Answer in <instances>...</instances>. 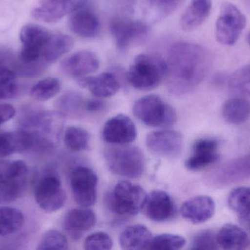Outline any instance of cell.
Masks as SVG:
<instances>
[{
  "instance_id": "1",
  "label": "cell",
  "mask_w": 250,
  "mask_h": 250,
  "mask_svg": "<svg viewBox=\"0 0 250 250\" xmlns=\"http://www.w3.org/2000/svg\"><path fill=\"white\" fill-rule=\"evenodd\" d=\"M166 65L167 89L183 95L193 91L204 80L212 65V56L199 44L179 42L170 47Z\"/></svg>"
},
{
  "instance_id": "2",
  "label": "cell",
  "mask_w": 250,
  "mask_h": 250,
  "mask_svg": "<svg viewBox=\"0 0 250 250\" xmlns=\"http://www.w3.org/2000/svg\"><path fill=\"white\" fill-rule=\"evenodd\" d=\"M166 60L157 54L144 53L134 59L126 73V79L135 89L149 91L158 88L166 80Z\"/></svg>"
},
{
  "instance_id": "3",
  "label": "cell",
  "mask_w": 250,
  "mask_h": 250,
  "mask_svg": "<svg viewBox=\"0 0 250 250\" xmlns=\"http://www.w3.org/2000/svg\"><path fill=\"white\" fill-rule=\"evenodd\" d=\"M105 151L108 169L114 174L127 179L141 177L145 170L144 153L138 147L115 145Z\"/></svg>"
},
{
  "instance_id": "4",
  "label": "cell",
  "mask_w": 250,
  "mask_h": 250,
  "mask_svg": "<svg viewBox=\"0 0 250 250\" xmlns=\"http://www.w3.org/2000/svg\"><path fill=\"white\" fill-rule=\"evenodd\" d=\"M132 113L141 123L151 127H170L177 120L173 107L161 97L153 94L141 97L135 101Z\"/></svg>"
},
{
  "instance_id": "5",
  "label": "cell",
  "mask_w": 250,
  "mask_h": 250,
  "mask_svg": "<svg viewBox=\"0 0 250 250\" xmlns=\"http://www.w3.org/2000/svg\"><path fill=\"white\" fill-rule=\"evenodd\" d=\"M139 185L123 181L119 182L107 197V204L111 211L120 217H134L144 208L146 198Z\"/></svg>"
},
{
  "instance_id": "6",
  "label": "cell",
  "mask_w": 250,
  "mask_h": 250,
  "mask_svg": "<svg viewBox=\"0 0 250 250\" xmlns=\"http://www.w3.org/2000/svg\"><path fill=\"white\" fill-rule=\"evenodd\" d=\"M246 16L235 4L225 1L216 22L215 36L220 44L233 45L246 27Z\"/></svg>"
},
{
  "instance_id": "7",
  "label": "cell",
  "mask_w": 250,
  "mask_h": 250,
  "mask_svg": "<svg viewBox=\"0 0 250 250\" xmlns=\"http://www.w3.org/2000/svg\"><path fill=\"white\" fill-rule=\"evenodd\" d=\"M35 198L45 212H56L64 206L67 196L57 173L47 171L41 176L35 186Z\"/></svg>"
},
{
  "instance_id": "8",
  "label": "cell",
  "mask_w": 250,
  "mask_h": 250,
  "mask_svg": "<svg viewBox=\"0 0 250 250\" xmlns=\"http://www.w3.org/2000/svg\"><path fill=\"white\" fill-rule=\"evenodd\" d=\"M250 179V153L233 159L208 173L206 182L210 186L222 188Z\"/></svg>"
},
{
  "instance_id": "9",
  "label": "cell",
  "mask_w": 250,
  "mask_h": 250,
  "mask_svg": "<svg viewBox=\"0 0 250 250\" xmlns=\"http://www.w3.org/2000/svg\"><path fill=\"white\" fill-rule=\"evenodd\" d=\"M51 34L41 25L28 23L20 31L21 48L17 60L23 63H32L42 58V50Z\"/></svg>"
},
{
  "instance_id": "10",
  "label": "cell",
  "mask_w": 250,
  "mask_h": 250,
  "mask_svg": "<svg viewBox=\"0 0 250 250\" xmlns=\"http://www.w3.org/2000/svg\"><path fill=\"white\" fill-rule=\"evenodd\" d=\"M98 179L96 173L87 167H78L70 175V187L75 201L82 207L95 205Z\"/></svg>"
},
{
  "instance_id": "11",
  "label": "cell",
  "mask_w": 250,
  "mask_h": 250,
  "mask_svg": "<svg viewBox=\"0 0 250 250\" xmlns=\"http://www.w3.org/2000/svg\"><path fill=\"white\" fill-rule=\"evenodd\" d=\"M148 30L146 22L123 16H115L110 22V31L120 51H125L134 43L146 37Z\"/></svg>"
},
{
  "instance_id": "12",
  "label": "cell",
  "mask_w": 250,
  "mask_h": 250,
  "mask_svg": "<svg viewBox=\"0 0 250 250\" xmlns=\"http://www.w3.org/2000/svg\"><path fill=\"white\" fill-rule=\"evenodd\" d=\"M88 0H40L32 10L34 19L44 23H57L67 15L86 5Z\"/></svg>"
},
{
  "instance_id": "13",
  "label": "cell",
  "mask_w": 250,
  "mask_h": 250,
  "mask_svg": "<svg viewBox=\"0 0 250 250\" xmlns=\"http://www.w3.org/2000/svg\"><path fill=\"white\" fill-rule=\"evenodd\" d=\"M146 144L156 155L165 158H176L182 153L183 136L175 131H157L147 135Z\"/></svg>"
},
{
  "instance_id": "14",
  "label": "cell",
  "mask_w": 250,
  "mask_h": 250,
  "mask_svg": "<svg viewBox=\"0 0 250 250\" xmlns=\"http://www.w3.org/2000/svg\"><path fill=\"white\" fill-rule=\"evenodd\" d=\"M137 130L132 120L120 114L107 120L103 129V137L108 143L126 145L136 139Z\"/></svg>"
},
{
  "instance_id": "15",
  "label": "cell",
  "mask_w": 250,
  "mask_h": 250,
  "mask_svg": "<svg viewBox=\"0 0 250 250\" xmlns=\"http://www.w3.org/2000/svg\"><path fill=\"white\" fill-rule=\"evenodd\" d=\"M60 66L64 74L78 79L96 72L100 68V61L92 51L81 50L64 59Z\"/></svg>"
},
{
  "instance_id": "16",
  "label": "cell",
  "mask_w": 250,
  "mask_h": 250,
  "mask_svg": "<svg viewBox=\"0 0 250 250\" xmlns=\"http://www.w3.org/2000/svg\"><path fill=\"white\" fill-rule=\"evenodd\" d=\"M217 139H198L193 145L190 157L185 161V167L190 171H200L217 162L220 159Z\"/></svg>"
},
{
  "instance_id": "17",
  "label": "cell",
  "mask_w": 250,
  "mask_h": 250,
  "mask_svg": "<svg viewBox=\"0 0 250 250\" xmlns=\"http://www.w3.org/2000/svg\"><path fill=\"white\" fill-rule=\"evenodd\" d=\"M143 210L149 220L163 223L175 215L176 205L167 192L155 190L146 195Z\"/></svg>"
},
{
  "instance_id": "18",
  "label": "cell",
  "mask_w": 250,
  "mask_h": 250,
  "mask_svg": "<svg viewBox=\"0 0 250 250\" xmlns=\"http://www.w3.org/2000/svg\"><path fill=\"white\" fill-rule=\"evenodd\" d=\"M67 26L71 32L83 38H93L101 32V22L93 10L86 5L70 14Z\"/></svg>"
},
{
  "instance_id": "19",
  "label": "cell",
  "mask_w": 250,
  "mask_h": 250,
  "mask_svg": "<svg viewBox=\"0 0 250 250\" xmlns=\"http://www.w3.org/2000/svg\"><path fill=\"white\" fill-rule=\"evenodd\" d=\"M96 223L95 213L88 207H82L67 211L63 220V226L72 239L78 240L83 233L90 230Z\"/></svg>"
},
{
  "instance_id": "20",
  "label": "cell",
  "mask_w": 250,
  "mask_h": 250,
  "mask_svg": "<svg viewBox=\"0 0 250 250\" xmlns=\"http://www.w3.org/2000/svg\"><path fill=\"white\" fill-rule=\"evenodd\" d=\"M185 220L193 224H202L211 219L215 212V204L211 197L199 195L185 201L180 210Z\"/></svg>"
},
{
  "instance_id": "21",
  "label": "cell",
  "mask_w": 250,
  "mask_h": 250,
  "mask_svg": "<svg viewBox=\"0 0 250 250\" xmlns=\"http://www.w3.org/2000/svg\"><path fill=\"white\" fill-rule=\"evenodd\" d=\"M82 88H87L91 93L98 98H109L118 92L120 82L115 74L105 72L97 76H87L78 79Z\"/></svg>"
},
{
  "instance_id": "22",
  "label": "cell",
  "mask_w": 250,
  "mask_h": 250,
  "mask_svg": "<svg viewBox=\"0 0 250 250\" xmlns=\"http://www.w3.org/2000/svg\"><path fill=\"white\" fill-rule=\"evenodd\" d=\"M35 144V137L28 131L0 132V158L29 151Z\"/></svg>"
},
{
  "instance_id": "23",
  "label": "cell",
  "mask_w": 250,
  "mask_h": 250,
  "mask_svg": "<svg viewBox=\"0 0 250 250\" xmlns=\"http://www.w3.org/2000/svg\"><path fill=\"white\" fill-rule=\"evenodd\" d=\"M213 0H191L182 14L180 26L185 32H192L204 23L211 13Z\"/></svg>"
},
{
  "instance_id": "24",
  "label": "cell",
  "mask_w": 250,
  "mask_h": 250,
  "mask_svg": "<svg viewBox=\"0 0 250 250\" xmlns=\"http://www.w3.org/2000/svg\"><path fill=\"white\" fill-rule=\"evenodd\" d=\"M152 239L151 231L145 226L132 225L120 235V245L124 250H149Z\"/></svg>"
},
{
  "instance_id": "25",
  "label": "cell",
  "mask_w": 250,
  "mask_h": 250,
  "mask_svg": "<svg viewBox=\"0 0 250 250\" xmlns=\"http://www.w3.org/2000/svg\"><path fill=\"white\" fill-rule=\"evenodd\" d=\"M219 246L224 250H245L249 246L248 233L241 227L233 224H226L217 234Z\"/></svg>"
},
{
  "instance_id": "26",
  "label": "cell",
  "mask_w": 250,
  "mask_h": 250,
  "mask_svg": "<svg viewBox=\"0 0 250 250\" xmlns=\"http://www.w3.org/2000/svg\"><path fill=\"white\" fill-rule=\"evenodd\" d=\"M73 45L74 40L69 35L64 34L51 35L42 50V58L48 65L52 64L68 53Z\"/></svg>"
},
{
  "instance_id": "27",
  "label": "cell",
  "mask_w": 250,
  "mask_h": 250,
  "mask_svg": "<svg viewBox=\"0 0 250 250\" xmlns=\"http://www.w3.org/2000/svg\"><path fill=\"white\" fill-rule=\"evenodd\" d=\"M228 204L238 214L242 226L250 230V187L233 189L229 194Z\"/></svg>"
},
{
  "instance_id": "28",
  "label": "cell",
  "mask_w": 250,
  "mask_h": 250,
  "mask_svg": "<svg viewBox=\"0 0 250 250\" xmlns=\"http://www.w3.org/2000/svg\"><path fill=\"white\" fill-rule=\"evenodd\" d=\"M222 115L227 123L240 125L248 121L250 117V103L243 98L227 100L222 107Z\"/></svg>"
},
{
  "instance_id": "29",
  "label": "cell",
  "mask_w": 250,
  "mask_h": 250,
  "mask_svg": "<svg viewBox=\"0 0 250 250\" xmlns=\"http://www.w3.org/2000/svg\"><path fill=\"white\" fill-rule=\"evenodd\" d=\"M28 167L22 160H0V185L16 183L26 186Z\"/></svg>"
},
{
  "instance_id": "30",
  "label": "cell",
  "mask_w": 250,
  "mask_h": 250,
  "mask_svg": "<svg viewBox=\"0 0 250 250\" xmlns=\"http://www.w3.org/2000/svg\"><path fill=\"white\" fill-rule=\"evenodd\" d=\"M24 224V216L20 210L13 207L0 208V236L17 233Z\"/></svg>"
},
{
  "instance_id": "31",
  "label": "cell",
  "mask_w": 250,
  "mask_h": 250,
  "mask_svg": "<svg viewBox=\"0 0 250 250\" xmlns=\"http://www.w3.org/2000/svg\"><path fill=\"white\" fill-rule=\"evenodd\" d=\"M86 100L76 92H67L57 100L56 107L64 115L79 116L85 110Z\"/></svg>"
},
{
  "instance_id": "32",
  "label": "cell",
  "mask_w": 250,
  "mask_h": 250,
  "mask_svg": "<svg viewBox=\"0 0 250 250\" xmlns=\"http://www.w3.org/2000/svg\"><path fill=\"white\" fill-rule=\"evenodd\" d=\"M89 132L78 126H70L64 134V143L69 150L75 152L88 149L89 145Z\"/></svg>"
},
{
  "instance_id": "33",
  "label": "cell",
  "mask_w": 250,
  "mask_h": 250,
  "mask_svg": "<svg viewBox=\"0 0 250 250\" xmlns=\"http://www.w3.org/2000/svg\"><path fill=\"white\" fill-rule=\"evenodd\" d=\"M61 90V84L57 78L48 77L37 82L31 90V95L38 101H46L55 97Z\"/></svg>"
},
{
  "instance_id": "34",
  "label": "cell",
  "mask_w": 250,
  "mask_h": 250,
  "mask_svg": "<svg viewBox=\"0 0 250 250\" xmlns=\"http://www.w3.org/2000/svg\"><path fill=\"white\" fill-rule=\"evenodd\" d=\"M147 8L153 19L160 20L174 13L185 0H146Z\"/></svg>"
},
{
  "instance_id": "35",
  "label": "cell",
  "mask_w": 250,
  "mask_h": 250,
  "mask_svg": "<svg viewBox=\"0 0 250 250\" xmlns=\"http://www.w3.org/2000/svg\"><path fill=\"white\" fill-rule=\"evenodd\" d=\"M14 70L7 66L0 67V100L13 98L18 92V82Z\"/></svg>"
},
{
  "instance_id": "36",
  "label": "cell",
  "mask_w": 250,
  "mask_h": 250,
  "mask_svg": "<svg viewBox=\"0 0 250 250\" xmlns=\"http://www.w3.org/2000/svg\"><path fill=\"white\" fill-rule=\"evenodd\" d=\"M229 86L233 92L250 95V65L232 73L229 79Z\"/></svg>"
},
{
  "instance_id": "37",
  "label": "cell",
  "mask_w": 250,
  "mask_h": 250,
  "mask_svg": "<svg viewBox=\"0 0 250 250\" xmlns=\"http://www.w3.org/2000/svg\"><path fill=\"white\" fill-rule=\"evenodd\" d=\"M186 245L185 238L179 235L165 234L158 235L153 237L150 245L149 250H175L182 249Z\"/></svg>"
},
{
  "instance_id": "38",
  "label": "cell",
  "mask_w": 250,
  "mask_h": 250,
  "mask_svg": "<svg viewBox=\"0 0 250 250\" xmlns=\"http://www.w3.org/2000/svg\"><path fill=\"white\" fill-rule=\"evenodd\" d=\"M37 249L39 250L68 249L67 238L61 232L57 230H49L41 238Z\"/></svg>"
},
{
  "instance_id": "39",
  "label": "cell",
  "mask_w": 250,
  "mask_h": 250,
  "mask_svg": "<svg viewBox=\"0 0 250 250\" xmlns=\"http://www.w3.org/2000/svg\"><path fill=\"white\" fill-rule=\"evenodd\" d=\"M219 248L217 234L211 230H204L197 233L191 243L192 250H215Z\"/></svg>"
},
{
  "instance_id": "40",
  "label": "cell",
  "mask_w": 250,
  "mask_h": 250,
  "mask_svg": "<svg viewBox=\"0 0 250 250\" xmlns=\"http://www.w3.org/2000/svg\"><path fill=\"white\" fill-rule=\"evenodd\" d=\"M112 247V239L105 232L92 233L87 236L84 242V249L87 250H108Z\"/></svg>"
},
{
  "instance_id": "41",
  "label": "cell",
  "mask_w": 250,
  "mask_h": 250,
  "mask_svg": "<svg viewBox=\"0 0 250 250\" xmlns=\"http://www.w3.org/2000/svg\"><path fill=\"white\" fill-rule=\"evenodd\" d=\"M16 114V109L8 104H0V125L11 120Z\"/></svg>"
},
{
  "instance_id": "42",
  "label": "cell",
  "mask_w": 250,
  "mask_h": 250,
  "mask_svg": "<svg viewBox=\"0 0 250 250\" xmlns=\"http://www.w3.org/2000/svg\"><path fill=\"white\" fill-rule=\"evenodd\" d=\"M105 107V102L100 99L86 100L85 110L89 113H97L101 111Z\"/></svg>"
},
{
  "instance_id": "43",
  "label": "cell",
  "mask_w": 250,
  "mask_h": 250,
  "mask_svg": "<svg viewBox=\"0 0 250 250\" xmlns=\"http://www.w3.org/2000/svg\"><path fill=\"white\" fill-rule=\"evenodd\" d=\"M7 60H10V53L6 50H0V67L5 66Z\"/></svg>"
},
{
  "instance_id": "44",
  "label": "cell",
  "mask_w": 250,
  "mask_h": 250,
  "mask_svg": "<svg viewBox=\"0 0 250 250\" xmlns=\"http://www.w3.org/2000/svg\"><path fill=\"white\" fill-rule=\"evenodd\" d=\"M248 43H249V44L250 45V32H249V34H248Z\"/></svg>"
}]
</instances>
